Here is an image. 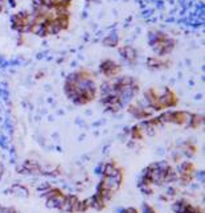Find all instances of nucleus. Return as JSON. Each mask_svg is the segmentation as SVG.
Returning a JSON list of instances; mask_svg holds the SVG:
<instances>
[{"mask_svg":"<svg viewBox=\"0 0 205 213\" xmlns=\"http://www.w3.org/2000/svg\"><path fill=\"white\" fill-rule=\"evenodd\" d=\"M101 72L105 74V76H107V77H113L115 76L119 72V66L115 64L114 61L111 60H106V61H103L102 64H101Z\"/></svg>","mask_w":205,"mask_h":213,"instance_id":"f257e3e1","label":"nucleus"},{"mask_svg":"<svg viewBox=\"0 0 205 213\" xmlns=\"http://www.w3.org/2000/svg\"><path fill=\"white\" fill-rule=\"evenodd\" d=\"M120 54H122L124 58H127L128 61L135 60V57H136L135 50L131 48V46H124V48H122V49H120Z\"/></svg>","mask_w":205,"mask_h":213,"instance_id":"f03ea898","label":"nucleus"},{"mask_svg":"<svg viewBox=\"0 0 205 213\" xmlns=\"http://www.w3.org/2000/svg\"><path fill=\"white\" fill-rule=\"evenodd\" d=\"M105 45H109V46H115L118 44V37L117 36H110V37H107V39H105Z\"/></svg>","mask_w":205,"mask_h":213,"instance_id":"7ed1b4c3","label":"nucleus"}]
</instances>
